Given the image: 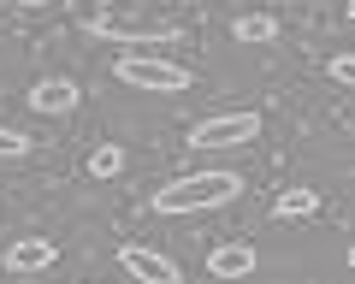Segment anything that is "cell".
I'll list each match as a JSON object with an SVG mask.
<instances>
[{
	"label": "cell",
	"mask_w": 355,
	"mask_h": 284,
	"mask_svg": "<svg viewBox=\"0 0 355 284\" xmlns=\"http://www.w3.org/2000/svg\"><path fill=\"white\" fill-rule=\"evenodd\" d=\"M243 195V178L237 172H190V178L166 184L154 195V213H202V207H225Z\"/></svg>",
	"instance_id": "1"
},
{
	"label": "cell",
	"mask_w": 355,
	"mask_h": 284,
	"mask_svg": "<svg viewBox=\"0 0 355 284\" xmlns=\"http://www.w3.org/2000/svg\"><path fill=\"white\" fill-rule=\"evenodd\" d=\"M119 83L125 89H148V95H184L190 89V71L172 60H154V53H142V60H130V53H119Z\"/></svg>",
	"instance_id": "2"
},
{
	"label": "cell",
	"mask_w": 355,
	"mask_h": 284,
	"mask_svg": "<svg viewBox=\"0 0 355 284\" xmlns=\"http://www.w3.org/2000/svg\"><path fill=\"white\" fill-rule=\"evenodd\" d=\"M261 136V113H214L190 130V148H237Z\"/></svg>",
	"instance_id": "3"
},
{
	"label": "cell",
	"mask_w": 355,
	"mask_h": 284,
	"mask_svg": "<svg viewBox=\"0 0 355 284\" xmlns=\"http://www.w3.org/2000/svg\"><path fill=\"white\" fill-rule=\"evenodd\" d=\"M89 36L119 42L130 60H142V53H166L178 42V30H130V24H113V18H89Z\"/></svg>",
	"instance_id": "4"
},
{
	"label": "cell",
	"mask_w": 355,
	"mask_h": 284,
	"mask_svg": "<svg viewBox=\"0 0 355 284\" xmlns=\"http://www.w3.org/2000/svg\"><path fill=\"white\" fill-rule=\"evenodd\" d=\"M119 267H125V272H130L137 284H184L178 260L154 255V249H142V243H125V249H119Z\"/></svg>",
	"instance_id": "5"
},
{
	"label": "cell",
	"mask_w": 355,
	"mask_h": 284,
	"mask_svg": "<svg viewBox=\"0 0 355 284\" xmlns=\"http://www.w3.org/2000/svg\"><path fill=\"white\" fill-rule=\"evenodd\" d=\"M53 255H60V249H53L48 237H18V243L0 255V267H6V272H48Z\"/></svg>",
	"instance_id": "6"
},
{
	"label": "cell",
	"mask_w": 355,
	"mask_h": 284,
	"mask_svg": "<svg viewBox=\"0 0 355 284\" xmlns=\"http://www.w3.org/2000/svg\"><path fill=\"white\" fill-rule=\"evenodd\" d=\"M207 272H214V278H249V272H254V249H249V243H219V249H207Z\"/></svg>",
	"instance_id": "7"
},
{
	"label": "cell",
	"mask_w": 355,
	"mask_h": 284,
	"mask_svg": "<svg viewBox=\"0 0 355 284\" xmlns=\"http://www.w3.org/2000/svg\"><path fill=\"white\" fill-rule=\"evenodd\" d=\"M77 95H83V89H77L71 78H42L36 89H30V107H36V113H71Z\"/></svg>",
	"instance_id": "8"
},
{
	"label": "cell",
	"mask_w": 355,
	"mask_h": 284,
	"mask_svg": "<svg viewBox=\"0 0 355 284\" xmlns=\"http://www.w3.org/2000/svg\"><path fill=\"white\" fill-rule=\"evenodd\" d=\"M231 36L237 42H279V18L272 12H243L237 24H231Z\"/></svg>",
	"instance_id": "9"
},
{
	"label": "cell",
	"mask_w": 355,
	"mask_h": 284,
	"mask_svg": "<svg viewBox=\"0 0 355 284\" xmlns=\"http://www.w3.org/2000/svg\"><path fill=\"white\" fill-rule=\"evenodd\" d=\"M272 213H279V220H314V213H320V195L314 190H284L279 202H272Z\"/></svg>",
	"instance_id": "10"
},
{
	"label": "cell",
	"mask_w": 355,
	"mask_h": 284,
	"mask_svg": "<svg viewBox=\"0 0 355 284\" xmlns=\"http://www.w3.org/2000/svg\"><path fill=\"white\" fill-rule=\"evenodd\" d=\"M89 172H95V178H119V172H125V148H119V142L95 148V154H89Z\"/></svg>",
	"instance_id": "11"
},
{
	"label": "cell",
	"mask_w": 355,
	"mask_h": 284,
	"mask_svg": "<svg viewBox=\"0 0 355 284\" xmlns=\"http://www.w3.org/2000/svg\"><path fill=\"white\" fill-rule=\"evenodd\" d=\"M30 154V136H24V130H6V125H0V160H24Z\"/></svg>",
	"instance_id": "12"
},
{
	"label": "cell",
	"mask_w": 355,
	"mask_h": 284,
	"mask_svg": "<svg viewBox=\"0 0 355 284\" xmlns=\"http://www.w3.org/2000/svg\"><path fill=\"white\" fill-rule=\"evenodd\" d=\"M331 78H338V83H349V89H355V53H338V60H331Z\"/></svg>",
	"instance_id": "13"
},
{
	"label": "cell",
	"mask_w": 355,
	"mask_h": 284,
	"mask_svg": "<svg viewBox=\"0 0 355 284\" xmlns=\"http://www.w3.org/2000/svg\"><path fill=\"white\" fill-rule=\"evenodd\" d=\"M349 267H355V243H349Z\"/></svg>",
	"instance_id": "14"
},
{
	"label": "cell",
	"mask_w": 355,
	"mask_h": 284,
	"mask_svg": "<svg viewBox=\"0 0 355 284\" xmlns=\"http://www.w3.org/2000/svg\"><path fill=\"white\" fill-rule=\"evenodd\" d=\"M349 12H355V0H349Z\"/></svg>",
	"instance_id": "15"
}]
</instances>
